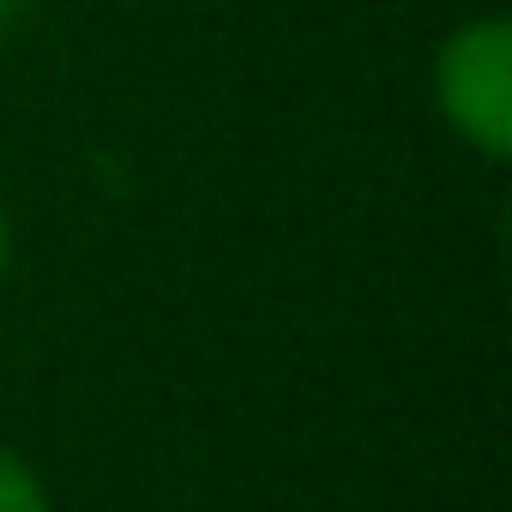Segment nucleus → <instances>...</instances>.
Wrapping results in <instances>:
<instances>
[{
    "label": "nucleus",
    "instance_id": "1",
    "mask_svg": "<svg viewBox=\"0 0 512 512\" xmlns=\"http://www.w3.org/2000/svg\"><path fill=\"white\" fill-rule=\"evenodd\" d=\"M434 109L446 133L482 163L512 157V25L500 13L464 19L434 49Z\"/></svg>",
    "mask_w": 512,
    "mask_h": 512
},
{
    "label": "nucleus",
    "instance_id": "2",
    "mask_svg": "<svg viewBox=\"0 0 512 512\" xmlns=\"http://www.w3.org/2000/svg\"><path fill=\"white\" fill-rule=\"evenodd\" d=\"M0 512H55L43 470L13 446H0Z\"/></svg>",
    "mask_w": 512,
    "mask_h": 512
},
{
    "label": "nucleus",
    "instance_id": "3",
    "mask_svg": "<svg viewBox=\"0 0 512 512\" xmlns=\"http://www.w3.org/2000/svg\"><path fill=\"white\" fill-rule=\"evenodd\" d=\"M7 266H13V217L0 205V278H7Z\"/></svg>",
    "mask_w": 512,
    "mask_h": 512
},
{
    "label": "nucleus",
    "instance_id": "4",
    "mask_svg": "<svg viewBox=\"0 0 512 512\" xmlns=\"http://www.w3.org/2000/svg\"><path fill=\"white\" fill-rule=\"evenodd\" d=\"M19 13H25V0H0V31H7V25H13Z\"/></svg>",
    "mask_w": 512,
    "mask_h": 512
}]
</instances>
